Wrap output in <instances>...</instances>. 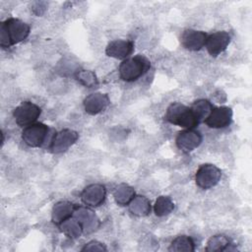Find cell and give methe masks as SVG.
<instances>
[{
	"mask_svg": "<svg viewBox=\"0 0 252 252\" xmlns=\"http://www.w3.org/2000/svg\"><path fill=\"white\" fill-rule=\"evenodd\" d=\"M31 32L30 26L17 18H9L0 26V45L9 48L25 40Z\"/></svg>",
	"mask_w": 252,
	"mask_h": 252,
	"instance_id": "6da1fadb",
	"label": "cell"
},
{
	"mask_svg": "<svg viewBox=\"0 0 252 252\" xmlns=\"http://www.w3.org/2000/svg\"><path fill=\"white\" fill-rule=\"evenodd\" d=\"M55 133L53 128L37 122L24 128L22 132V140L26 145L32 148H49Z\"/></svg>",
	"mask_w": 252,
	"mask_h": 252,
	"instance_id": "7a4b0ae2",
	"label": "cell"
},
{
	"mask_svg": "<svg viewBox=\"0 0 252 252\" xmlns=\"http://www.w3.org/2000/svg\"><path fill=\"white\" fill-rule=\"evenodd\" d=\"M151 68L150 60L142 54H138L123 60L118 68L119 77L125 82H134L145 75Z\"/></svg>",
	"mask_w": 252,
	"mask_h": 252,
	"instance_id": "3957f363",
	"label": "cell"
},
{
	"mask_svg": "<svg viewBox=\"0 0 252 252\" xmlns=\"http://www.w3.org/2000/svg\"><path fill=\"white\" fill-rule=\"evenodd\" d=\"M164 119L170 124L185 129H192L198 125L191 108L177 101L168 105L164 114Z\"/></svg>",
	"mask_w": 252,
	"mask_h": 252,
	"instance_id": "277c9868",
	"label": "cell"
},
{
	"mask_svg": "<svg viewBox=\"0 0 252 252\" xmlns=\"http://www.w3.org/2000/svg\"><path fill=\"white\" fill-rule=\"evenodd\" d=\"M40 114L41 108L32 101L21 102L13 111L16 123L24 128L35 123Z\"/></svg>",
	"mask_w": 252,
	"mask_h": 252,
	"instance_id": "5b68a950",
	"label": "cell"
},
{
	"mask_svg": "<svg viewBox=\"0 0 252 252\" xmlns=\"http://www.w3.org/2000/svg\"><path fill=\"white\" fill-rule=\"evenodd\" d=\"M221 178V170L215 164L204 163L199 166L195 174L197 186L207 190L216 186Z\"/></svg>",
	"mask_w": 252,
	"mask_h": 252,
	"instance_id": "8992f818",
	"label": "cell"
},
{
	"mask_svg": "<svg viewBox=\"0 0 252 252\" xmlns=\"http://www.w3.org/2000/svg\"><path fill=\"white\" fill-rule=\"evenodd\" d=\"M79 139V134L72 129H63L56 132L48 150L52 154H61L72 147Z\"/></svg>",
	"mask_w": 252,
	"mask_h": 252,
	"instance_id": "52a82bcc",
	"label": "cell"
},
{
	"mask_svg": "<svg viewBox=\"0 0 252 252\" xmlns=\"http://www.w3.org/2000/svg\"><path fill=\"white\" fill-rule=\"evenodd\" d=\"M202 141V134L194 128L180 131L175 138L176 147L185 154H189L197 149L201 145Z\"/></svg>",
	"mask_w": 252,
	"mask_h": 252,
	"instance_id": "ba28073f",
	"label": "cell"
},
{
	"mask_svg": "<svg viewBox=\"0 0 252 252\" xmlns=\"http://www.w3.org/2000/svg\"><path fill=\"white\" fill-rule=\"evenodd\" d=\"M83 227V232L85 234H91L96 231L100 226V220L96 214L87 207H77L73 214Z\"/></svg>",
	"mask_w": 252,
	"mask_h": 252,
	"instance_id": "9c48e42d",
	"label": "cell"
},
{
	"mask_svg": "<svg viewBox=\"0 0 252 252\" xmlns=\"http://www.w3.org/2000/svg\"><path fill=\"white\" fill-rule=\"evenodd\" d=\"M106 197V189L103 185L98 183L90 184L81 193L82 202L92 208L98 207L103 204Z\"/></svg>",
	"mask_w": 252,
	"mask_h": 252,
	"instance_id": "30bf717a",
	"label": "cell"
},
{
	"mask_svg": "<svg viewBox=\"0 0 252 252\" xmlns=\"http://www.w3.org/2000/svg\"><path fill=\"white\" fill-rule=\"evenodd\" d=\"M230 34L227 32H216L207 36L205 46L211 56L217 57L226 49L230 43Z\"/></svg>",
	"mask_w": 252,
	"mask_h": 252,
	"instance_id": "8fae6325",
	"label": "cell"
},
{
	"mask_svg": "<svg viewBox=\"0 0 252 252\" xmlns=\"http://www.w3.org/2000/svg\"><path fill=\"white\" fill-rule=\"evenodd\" d=\"M232 109L228 106H220L213 108L205 123L210 128L220 129L230 125L232 121Z\"/></svg>",
	"mask_w": 252,
	"mask_h": 252,
	"instance_id": "7c38bea8",
	"label": "cell"
},
{
	"mask_svg": "<svg viewBox=\"0 0 252 252\" xmlns=\"http://www.w3.org/2000/svg\"><path fill=\"white\" fill-rule=\"evenodd\" d=\"M207 36L208 35L205 32L187 29L182 32L180 36V41L182 46L187 50L198 51L205 46Z\"/></svg>",
	"mask_w": 252,
	"mask_h": 252,
	"instance_id": "4fadbf2b",
	"label": "cell"
},
{
	"mask_svg": "<svg viewBox=\"0 0 252 252\" xmlns=\"http://www.w3.org/2000/svg\"><path fill=\"white\" fill-rule=\"evenodd\" d=\"M110 103V99L106 94L92 93L84 99L85 111L90 115H95L104 111Z\"/></svg>",
	"mask_w": 252,
	"mask_h": 252,
	"instance_id": "5bb4252c",
	"label": "cell"
},
{
	"mask_svg": "<svg viewBox=\"0 0 252 252\" xmlns=\"http://www.w3.org/2000/svg\"><path fill=\"white\" fill-rule=\"evenodd\" d=\"M134 50V43L131 40L127 39H115L110 41L106 48L105 54L109 57L125 60L129 58Z\"/></svg>",
	"mask_w": 252,
	"mask_h": 252,
	"instance_id": "9a60e30c",
	"label": "cell"
},
{
	"mask_svg": "<svg viewBox=\"0 0 252 252\" xmlns=\"http://www.w3.org/2000/svg\"><path fill=\"white\" fill-rule=\"evenodd\" d=\"M77 207L68 201H60L57 202L51 211V220L59 225L61 222H63L65 220L73 217V214L75 212V209Z\"/></svg>",
	"mask_w": 252,
	"mask_h": 252,
	"instance_id": "2e32d148",
	"label": "cell"
},
{
	"mask_svg": "<svg viewBox=\"0 0 252 252\" xmlns=\"http://www.w3.org/2000/svg\"><path fill=\"white\" fill-rule=\"evenodd\" d=\"M131 214L137 217H146L150 215L152 211V206L150 200L142 195H135L128 205Z\"/></svg>",
	"mask_w": 252,
	"mask_h": 252,
	"instance_id": "e0dca14e",
	"label": "cell"
},
{
	"mask_svg": "<svg viewBox=\"0 0 252 252\" xmlns=\"http://www.w3.org/2000/svg\"><path fill=\"white\" fill-rule=\"evenodd\" d=\"M190 108L192 110V113H193L197 123L200 124V123H203L206 121V119L208 118V116L210 115V113L212 112L214 107L210 100L202 98V99H198V100L194 101Z\"/></svg>",
	"mask_w": 252,
	"mask_h": 252,
	"instance_id": "ac0fdd59",
	"label": "cell"
},
{
	"mask_svg": "<svg viewBox=\"0 0 252 252\" xmlns=\"http://www.w3.org/2000/svg\"><path fill=\"white\" fill-rule=\"evenodd\" d=\"M135 197V190L132 186L126 183L118 184L113 191V198L117 205L128 206L131 200Z\"/></svg>",
	"mask_w": 252,
	"mask_h": 252,
	"instance_id": "d6986e66",
	"label": "cell"
},
{
	"mask_svg": "<svg viewBox=\"0 0 252 252\" xmlns=\"http://www.w3.org/2000/svg\"><path fill=\"white\" fill-rule=\"evenodd\" d=\"M59 228L61 232L70 239H77L82 235V233H84L81 223L74 217H71L61 222L59 224Z\"/></svg>",
	"mask_w": 252,
	"mask_h": 252,
	"instance_id": "ffe728a7",
	"label": "cell"
},
{
	"mask_svg": "<svg viewBox=\"0 0 252 252\" xmlns=\"http://www.w3.org/2000/svg\"><path fill=\"white\" fill-rule=\"evenodd\" d=\"M195 250V243L188 235H178L175 237L169 247L170 252H193Z\"/></svg>",
	"mask_w": 252,
	"mask_h": 252,
	"instance_id": "44dd1931",
	"label": "cell"
},
{
	"mask_svg": "<svg viewBox=\"0 0 252 252\" xmlns=\"http://www.w3.org/2000/svg\"><path fill=\"white\" fill-rule=\"evenodd\" d=\"M174 210V204L170 197L159 196L155 202L154 212L158 217H164L172 213Z\"/></svg>",
	"mask_w": 252,
	"mask_h": 252,
	"instance_id": "7402d4cb",
	"label": "cell"
},
{
	"mask_svg": "<svg viewBox=\"0 0 252 252\" xmlns=\"http://www.w3.org/2000/svg\"><path fill=\"white\" fill-rule=\"evenodd\" d=\"M76 80L86 88H95L98 85V80L94 71L79 69L75 72Z\"/></svg>",
	"mask_w": 252,
	"mask_h": 252,
	"instance_id": "603a6c76",
	"label": "cell"
},
{
	"mask_svg": "<svg viewBox=\"0 0 252 252\" xmlns=\"http://www.w3.org/2000/svg\"><path fill=\"white\" fill-rule=\"evenodd\" d=\"M229 239L223 234H216L209 238L205 250L207 252H217L224 251L229 245Z\"/></svg>",
	"mask_w": 252,
	"mask_h": 252,
	"instance_id": "cb8c5ba5",
	"label": "cell"
},
{
	"mask_svg": "<svg viewBox=\"0 0 252 252\" xmlns=\"http://www.w3.org/2000/svg\"><path fill=\"white\" fill-rule=\"evenodd\" d=\"M81 250L82 251H107V248L103 243L97 240H92L86 243Z\"/></svg>",
	"mask_w": 252,
	"mask_h": 252,
	"instance_id": "d4e9b609",
	"label": "cell"
},
{
	"mask_svg": "<svg viewBox=\"0 0 252 252\" xmlns=\"http://www.w3.org/2000/svg\"><path fill=\"white\" fill-rule=\"evenodd\" d=\"M44 3H45V2H34L33 4L36 5V7L32 6V8H31L32 11L35 15L41 16V15L45 12V10H46V8H41V5H43Z\"/></svg>",
	"mask_w": 252,
	"mask_h": 252,
	"instance_id": "484cf974",
	"label": "cell"
}]
</instances>
